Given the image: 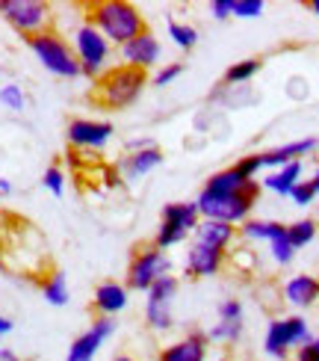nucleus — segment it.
Instances as JSON below:
<instances>
[{"mask_svg": "<svg viewBox=\"0 0 319 361\" xmlns=\"http://www.w3.org/2000/svg\"><path fill=\"white\" fill-rule=\"evenodd\" d=\"M0 267L39 284L54 273V269H48L44 237L36 231L33 222L15 214H0Z\"/></svg>", "mask_w": 319, "mask_h": 361, "instance_id": "nucleus-1", "label": "nucleus"}, {"mask_svg": "<svg viewBox=\"0 0 319 361\" xmlns=\"http://www.w3.org/2000/svg\"><path fill=\"white\" fill-rule=\"evenodd\" d=\"M86 12H89L86 21L92 24L106 42L118 44V48L127 44L130 39L142 36L148 30L145 15L133 4H125V0H101V4H89Z\"/></svg>", "mask_w": 319, "mask_h": 361, "instance_id": "nucleus-2", "label": "nucleus"}, {"mask_svg": "<svg viewBox=\"0 0 319 361\" xmlns=\"http://www.w3.org/2000/svg\"><path fill=\"white\" fill-rule=\"evenodd\" d=\"M145 86H148V71L121 63L106 68L101 78H95L92 89H89V101L101 110H125L133 101H139Z\"/></svg>", "mask_w": 319, "mask_h": 361, "instance_id": "nucleus-3", "label": "nucleus"}, {"mask_svg": "<svg viewBox=\"0 0 319 361\" xmlns=\"http://www.w3.org/2000/svg\"><path fill=\"white\" fill-rule=\"evenodd\" d=\"M27 44H30V51L39 56V63L51 74H56V78H65V80L80 78L77 54H74L71 44L59 33H54V30H44V33H39V36H30Z\"/></svg>", "mask_w": 319, "mask_h": 361, "instance_id": "nucleus-4", "label": "nucleus"}, {"mask_svg": "<svg viewBox=\"0 0 319 361\" xmlns=\"http://www.w3.org/2000/svg\"><path fill=\"white\" fill-rule=\"evenodd\" d=\"M257 192L261 187H254L249 192H237V195H204L199 192L195 207H199L201 219H216V222H227V225H242L251 216V207L257 202Z\"/></svg>", "mask_w": 319, "mask_h": 361, "instance_id": "nucleus-5", "label": "nucleus"}, {"mask_svg": "<svg viewBox=\"0 0 319 361\" xmlns=\"http://www.w3.org/2000/svg\"><path fill=\"white\" fill-rule=\"evenodd\" d=\"M199 222H201V216H199L195 202H169L163 207V219H160V228L154 237V246L163 252L172 246H180L195 231Z\"/></svg>", "mask_w": 319, "mask_h": 361, "instance_id": "nucleus-6", "label": "nucleus"}, {"mask_svg": "<svg viewBox=\"0 0 319 361\" xmlns=\"http://www.w3.org/2000/svg\"><path fill=\"white\" fill-rule=\"evenodd\" d=\"M0 15H4L24 39L39 36L44 30H51V24H54L51 6L42 4V0H0Z\"/></svg>", "mask_w": 319, "mask_h": 361, "instance_id": "nucleus-7", "label": "nucleus"}, {"mask_svg": "<svg viewBox=\"0 0 319 361\" xmlns=\"http://www.w3.org/2000/svg\"><path fill=\"white\" fill-rule=\"evenodd\" d=\"M169 258L165 252L157 249L154 243H145V246H136L130 255V264H127V290H142L148 293V288L154 284L160 276L169 273Z\"/></svg>", "mask_w": 319, "mask_h": 361, "instance_id": "nucleus-8", "label": "nucleus"}, {"mask_svg": "<svg viewBox=\"0 0 319 361\" xmlns=\"http://www.w3.org/2000/svg\"><path fill=\"white\" fill-rule=\"evenodd\" d=\"M74 54H77L80 63V74L86 78H101L106 71V56H110V42H106L98 30L83 21L77 30H74Z\"/></svg>", "mask_w": 319, "mask_h": 361, "instance_id": "nucleus-9", "label": "nucleus"}, {"mask_svg": "<svg viewBox=\"0 0 319 361\" xmlns=\"http://www.w3.org/2000/svg\"><path fill=\"white\" fill-rule=\"evenodd\" d=\"M313 335L308 329V320L293 314V317H281V320H272L269 329H266V338H263V350L266 355L272 358H287L290 350L301 347V343H308Z\"/></svg>", "mask_w": 319, "mask_h": 361, "instance_id": "nucleus-10", "label": "nucleus"}, {"mask_svg": "<svg viewBox=\"0 0 319 361\" xmlns=\"http://www.w3.org/2000/svg\"><path fill=\"white\" fill-rule=\"evenodd\" d=\"M68 142L77 152H98L113 140L115 128L110 122H95V118H74L68 122Z\"/></svg>", "mask_w": 319, "mask_h": 361, "instance_id": "nucleus-11", "label": "nucleus"}, {"mask_svg": "<svg viewBox=\"0 0 319 361\" xmlns=\"http://www.w3.org/2000/svg\"><path fill=\"white\" fill-rule=\"evenodd\" d=\"M115 326H118L115 317H98L89 332H83L77 341L71 343L65 361H92V358L98 355V350H101V343L115 332Z\"/></svg>", "mask_w": 319, "mask_h": 361, "instance_id": "nucleus-12", "label": "nucleus"}, {"mask_svg": "<svg viewBox=\"0 0 319 361\" xmlns=\"http://www.w3.org/2000/svg\"><path fill=\"white\" fill-rule=\"evenodd\" d=\"M160 54H163V44L157 42V36L151 33V30L130 39L127 44H121V59H125V66L139 68V71H148L151 66H157Z\"/></svg>", "mask_w": 319, "mask_h": 361, "instance_id": "nucleus-13", "label": "nucleus"}, {"mask_svg": "<svg viewBox=\"0 0 319 361\" xmlns=\"http://www.w3.org/2000/svg\"><path fill=\"white\" fill-rule=\"evenodd\" d=\"M225 264V252L222 249H213V246H204V243H192L189 252H187V276L189 279H210L216 276Z\"/></svg>", "mask_w": 319, "mask_h": 361, "instance_id": "nucleus-14", "label": "nucleus"}, {"mask_svg": "<svg viewBox=\"0 0 319 361\" xmlns=\"http://www.w3.org/2000/svg\"><path fill=\"white\" fill-rule=\"evenodd\" d=\"M207 343H210L207 332L192 329L187 338L169 343V347L160 353V361H204L207 358Z\"/></svg>", "mask_w": 319, "mask_h": 361, "instance_id": "nucleus-15", "label": "nucleus"}, {"mask_svg": "<svg viewBox=\"0 0 319 361\" xmlns=\"http://www.w3.org/2000/svg\"><path fill=\"white\" fill-rule=\"evenodd\" d=\"M313 148H319V140H316V137L296 140V142H287V145L272 148V152H263V154H261V163H263V169H272V172H275V169L287 166V163H296L299 157L311 154Z\"/></svg>", "mask_w": 319, "mask_h": 361, "instance_id": "nucleus-16", "label": "nucleus"}, {"mask_svg": "<svg viewBox=\"0 0 319 361\" xmlns=\"http://www.w3.org/2000/svg\"><path fill=\"white\" fill-rule=\"evenodd\" d=\"M254 187H261L257 180H249V178H242L234 166L231 169H222L216 175H210L207 178V184H204V195H237V192H249Z\"/></svg>", "mask_w": 319, "mask_h": 361, "instance_id": "nucleus-17", "label": "nucleus"}, {"mask_svg": "<svg viewBox=\"0 0 319 361\" xmlns=\"http://www.w3.org/2000/svg\"><path fill=\"white\" fill-rule=\"evenodd\" d=\"M195 243H204V246H213V249H231L234 240H237V228L227 222H216V219H201L195 225Z\"/></svg>", "mask_w": 319, "mask_h": 361, "instance_id": "nucleus-18", "label": "nucleus"}, {"mask_svg": "<svg viewBox=\"0 0 319 361\" xmlns=\"http://www.w3.org/2000/svg\"><path fill=\"white\" fill-rule=\"evenodd\" d=\"M92 308L98 311V317H115L118 311L127 308V288L118 281H104L98 284L95 299H92Z\"/></svg>", "mask_w": 319, "mask_h": 361, "instance_id": "nucleus-19", "label": "nucleus"}, {"mask_svg": "<svg viewBox=\"0 0 319 361\" xmlns=\"http://www.w3.org/2000/svg\"><path fill=\"white\" fill-rule=\"evenodd\" d=\"M160 163H163V152L154 145V148H145V152L125 154V157H121V163H118V169H121V175H125L127 180H139L148 172H154Z\"/></svg>", "mask_w": 319, "mask_h": 361, "instance_id": "nucleus-20", "label": "nucleus"}, {"mask_svg": "<svg viewBox=\"0 0 319 361\" xmlns=\"http://www.w3.org/2000/svg\"><path fill=\"white\" fill-rule=\"evenodd\" d=\"M284 299L290 302L293 308H311L316 299H319V279L313 276H293L290 281L284 284Z\"/></svg>", "mask_w": 319, "mask_h": 361, "instance_id": "nucleus-21", "label": "nucleus"}, {"mask_svg": "<svg viewBox=\"0 0 319 361\" xmlns=\"http://www.w3.org/2000/svg\"><path fill=\"white\" fill-rule=\"evenodd\" d=\"M299 180H301V160L287 163V166H281V169H275V172H269V175L263 178V187L272 190L275 195H290Z\"/></svg>", "mask_w": 319, "mask_h": 361, "instance_id": "nucleus-22", "label": "nucleus"}, {"mask_svg": "<svg viewBox=\"0 0 319 361\" xmlns=\"http://www.w3.org/2000/svg\"><path fill=\"white\" fill-rule=\"evenodd\" d=\"M287 234V225L284 222H269V219H246L239 228V237L246 240H266V243H272V240H278Z\"/></svg>", "mask_w": 319, "mask_h": 361, "instance_id": "nucleus-23", "label": "nucleus"}, {"mask_svg": "<svg viewBox=\"0 0 319 361\" xmlns=\"http://www.w3.org/2000/svg\"><path fill=\"white\" fill-rule=\"evenodd\" d=\"M42 293H44V299H48L51 305H56V308H63V305H68V281H65V276L59 273V269H54V273L42 281Z\"/></svg>", "mask_w": 319, "mask_h": 361, "instance_id": "nucleus-24", "label": "nucleus"}, {"mask_svg": "<svg viewBox=\"0 0 319 361\" xmlns=\"http://www.w3.org/2000/svg\"><path fill=\"white\" fill-rule=\"evenodd\" d=\"M145 320L154 332H169V329L175 326L172 302H154V299H148L145 302Z\"/></svg>", "mask_w": 319, "mask_h": 361, "instance_id": "nucleus-25", "label": "nucleus"}, {"mask_svg": "<svg viewBox=\"0 0 319 361\" xmlns=\"http://www.w3.org/2000/svg\"><path fill=\"white\" fill-rule=\"evenodd\" d=\"M261 68H263V59H257V56H251V59H239V63H234L231 68L225 71V86H227V83H231V86L249 83Z\"/></svg>", "mask_w": 319, "mask_h": 361, "instance_id": "nucleus-26", "label": "nucleus"}, {"mask_svg": "<svg viewBox=\"0 0 319 361\" xmlns=\"http://www.w3.org/2000/svg\"><path fill=\"white\" fill-rule=\"evenodd\" d=\"M313 237H316V222L313 219H296L293 225H287V240H290V246L296 252L305 249Z\"/></svg>", "mask_w": 319, "mask_h": 361, "instance_id": "nucleus-27", "label": "nucleus"}, {"mask_svg": "<svg viewBox=\"0 0 319 361\" xmlns=\"http://www.w3.org/2000/svg\"><path fill=\"white\" fill-rule=\"evenodd\" d=\"M242 320H219L216 326L207 332L210 341H216V343H237L242 338Z\"/></svg>", "mask_w": 319, "mask_h": 361, "instance_id": "nucleus-28", "label": "nucleus"}, {"mask_svg": "<svg viewBox=\"0 0 319 361\" xmlns=\"http://www.w3.org/2000/svg\"><path fill=\"white\" fill-rule=\"evenodd\" d=\"M177 284H180V281H177L172 273H165V276H160V279L148 288V299H154V302H172L175 293H177Z\"/></svg>", "mask_w": 319, "mask_h": 361, "instance_id": "nucleus-29", "label": "nucleus"}, {"mask_svg": "<svg viewBox=\"0 0 319 361\" xmlns=\"http://www.w3.org/2000/svg\"><path fill=\"white\" fill-rule=\"evenodd\" d=\"M169 39L180 51H192L195 42H199V30L189 27V24H180V21H169Z\"/></svg>", "mask_w": 319, "mask_h": 361, "instance_id": "nucleus-30", "label": "nucleus"}, {"mask_svg": "<svg viewBox=\"0 0 319 361\" xmlns=\"http://www.w3.org/2000/svg\"><path fill=\"white\" fill-rule=\"evenodd\" d=\"M0 104H4L6 110L12 113H21L27 107V98H24V89L18 83H6V86H0Z\"/></svg>", "mask_w": 319, "mask_h": 361, "instance_id": "nucleus-31", "label": "nucleus"}, {"mask_svg": "<svg viewBox=\"0 0 319 361\" xmlns=\"http://www.w3.org/2000/svg\"><path fill=\"white\" fill-rule=\"evenodd\" d=\"M269 255H272V261H275V264L287 267L293 261L296 249L290 246V240H287V234H284V237H278V240H272V243H269Z\"/></svg>", "mask_w": 319, "mask_h": 361, "instance_id": "nucleus-32", "label": "nucleus"}, {"mask_svg": "<svg viewBox=\"0 0 319 361\" xmlns=\"http://www.w3.org/2000/svg\"><path fill=\"white\" fill-rule=\"evenodd\" d=\"M231 15L234 18H261L263 15V0H234Z\"/></svg>", "mask_w": 319, "mask_h": 361, "instance_id": "nucleus-33", "label": "nucleus"}, {"mask_svg": "<svg viewBox=\"0 0 319 361\" xmlns=\"http://www.w3.org/2000/svg\"><path fill=\"white\" fill-rule=\"evenodd\" d=\"M42 184L59 199V195H63V190H65V175H63V169H59V166H48V169H44Z\"/></svg>", "mask_w": 319, "mask_h": 361, "instance_id": "nucleus-34", "label": "nucleus"}, {"mask_svg": "<svg viewBox=\"0 0 319 361\" xmlns=\"http://www.w3.org/2000/svg\"><path fill=\"white\" fill-rule=\"evenodd\" d=\"M242 178H249V180H257V172H261L263 169V163H261V154H246V157H242L239 163H237V166H234Z\"/></svg>", "mask_w": 319, "mask_h": 361, "instance_id": "nucleus-35", "label": "nucleus"}, {"mask_svg": "<svg viewBox=\"0 0 319 361\" xmlns=\"http://www.w3.org/2000/svg\"><path fill=\"white\" fill-rule=\"evenodd\" d=\"M290 199H293L299 207H308V204H313V199H316V190H313L311 180H299V184L293 187V192H290Z\"/></svg>", "mask_w": 319, "mask_h": 361, "instance_id": "nucleus-36", "label": "nucleus"}, {"mask_svg": "<svg viewBox=\"0 0 319 361\" xmlns=\"http://www.w3.org/2000/svg\"><path fill=\"white\" fill-rule=\"evenodd\" d=\"M187 71V66L184 63H172V66H163L157 74H154V86H169L172 80H177L180 74Z\"/></svg>", "mask_w": 319, "mask_h": 361, "instance_id": "nucleus-37", "label": "nucleus"}, {"mask_svg": "<svg viewBox=\"0 0 319 361\" xmlns=\"http://www.w3.org/2000/svg\"><path fill=\"white\" fill-rule=\"evenodd\" d=\"M219 320H242V302L239 299H222L219 302Z\"/></svg>", "mask_w": 319, "mask_h": 361, "instance_id": "nucleus-38", "label": "nucleus"}, {"mask_svg": "<svg viewBox=\"0 0 319 361\" xmlns=\"http://www.w3.org/2000/svg\"><path fill=\"white\" fill-rule=\"evenodd\" d=\"M296 361H319V338H311L296 350Z\"/></svg>", "mask_w": 319, "mask_h": 361, "instance_id": "nucleus-39", "label": "nucleus"}, {"mask_svg": "<svg viewBox=\"0 0 319 361\" xmlns=\"http://www.w3.org/2000/svg\"><path fill=\"white\" fill-rule=\"evenodd\" d=\"M231 6H234V0H213V4H210V15L216 21H225V18H231Z\"/></svg>", "mask_w": 319, "mask_h": 361, "instance_id": "nucleus-40", "label": "nucleus"}, {"mask_svg": "<svg viewBox=\"0 0 319 361\" xmlns=\"http://www.w3.org/2000/svg\"><path fill=\"white\" fill-rule=\"evenodd\" d=\"M12 332V320L9 317H4V314H0V338L4 335H9Z\"/></svg>", "mask_w": 319, "mask_h": 361, "instance_id": "nucleus-41", "label": "nucleus"}, {"mask_svg": "<svg viewBox=\"0 0 319 361\" xmlns=\"http://www.w3.org/2000/svg\"><path fill=\"white\" fill-rule=\"evenodd\" d=\"M0 192H12V184L6 178H0Z\"/></svg>", "mask_w": 319, "mask_h": 361, "instance_id": "nucleus-42", "label": "nucleus"}, {"mask_svg": "<svg viewBox=\"0 0 319 361\" xmlns=\"http://www.w3.org/2000/svg\"><path fill=\"white\" fill-rule=\"evenodd\" d=\"M311 184H313V190H316V195H319V169L313 172V178H311Z\"/></svg>", "mask_w": 319, "mask_h": 361, "instance_id": "nucleus-43", "label": "nucleus"}, {"mask_svg": "<svg viewBox=\"0 0 319 361\" xmlns=\"http://www.w3.org/2000/svg\"><path fill=\"white\" fill-rule=\"evenodd\" d=\"M113 361H136V358H133V355H115Z\"/></svg>", "mask_w": 319, "mask_h": 361, "instance_id": "nucleus-44", "label": "nucleus"}, {"mask_svg": "<svg viewBox=\"0 0 319 361\" xmlns=\"http://www.w3.org/2000/svg\"><path fill=\"white\" fill-rule=\"evenodd\" d=\"M311 9H313V15H319V0H313V4H311Z\"/></svg>", "mask_w": 319, "mask_h": 361, "instance_id": "nucleus-45", "label": "nucleus"}]
</instances>
